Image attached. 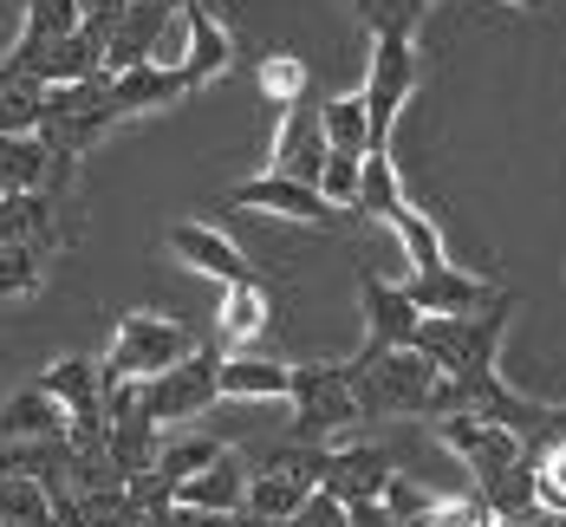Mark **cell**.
<instances>
[{
  "label": "cell",
  "mask_w": 566,
  "mask_h": 527,
  "mask_svg": "<svg viewBox=\"0 0 566 527\" xmlns=\"http://www.w3.org/2000/svg\"><path fill=\"white\" fill-rule=\"evenodd\" d=\"M509 313H514V293H502L495 306H475V313H423L410 346L423 351L450 384L489 378L495 351H502V333H509Z\"/></svg>",
  "instance_id": "1"
},
{
  "label": "cell",
  "mask_w": 566,
  "mask_h": 527,
  "mask_svg": "<svg viewBox=\"0 0 566 527\" xmlns=\"http://www.w3.org/2000/svg\"><path fill=\"white\" fill-rule=\"evenodd\" d=\"M189 351H196V333L176 313L130 306L112 326L105 351H98V371H105V384H150L157 371H170L176 358H189Z\"/></svg>",
  "instance_id": "2"
},
{
  "label": "cell",
  "mask_w": 566,
  "mask_h": 527,
  "mask_svg": "<svg viewBox=\"0 0 566 527\" xmlns=\"http://www.w3.org/2000/svg\"><path fill=\"white\" fill-rule=\"evenodd\" d=\"M352 365V391H358V417H430L443 371L417 346H391L378 358H345Z\"/></svg>",
  "instance_id": "3"
},
{
  "label": "cell",
  "mask_w": 566,
  "mask_h": 527,
  "mask_svg": "<svg viewBox=\"0 0 566 527\" xmlns=\"http://www.w3.org/2000/svg\"><path fill=\"white\" fill-rule=\"evenodd\" d=\"M293 443H339L358 417V391H352V365L345 358H326V365H293Z\"/></svg>",
  "instance_id": "4"
},
{
  "label": "cell",
  "mask_w": 566,
  "mask_h": 527,
  "mask_svg": "<svg viewBox=\"0 0 566 527\" xmlns=\"http://www.w3.org/2000/svg\"><path fill=\"white\" fill-rule=\"evenodd\" d=\"M319 463H326L319 443H286L268 463H248V495H241L234 521L241 527H281L286 515L319 488Z\"/></svg>",
  "instance_id": "5"
},
{
  "label": "cell",
  "mask_w": 566,
  "mask_h": 527,
  "mask_svg": "<svg viewBox=\"0 0 566 527\" xmlns=\"http://www.w3.org/2000/svg\"><path fill=\"white\" fill-rule=\"evenodd\" d=\"M437 450L455 456V463L475 475V488H489L495 475L527 463V436L514 423H495V417H475V410H443V417H423Z\"/></svg>",
  "instance_id": "6"
},
{
  "label": "cell",
  "mask_w": 566,
  "mask_h": 527,
  "mask_svg": "<svg viewBox=\"0 0 566 527\" xmlns=\"http://www.w3.org/2000/svg\"><path fill=\"white\" fill-rule=\"evenodd\" d=\"M417 33H371V53H365V112H371V150H391V130H397V112L410 105L417 92Z\"/></svg>",
  "instance_id": "7"
},
{
  "label": "cell",
  "mask_w": 566,
  "mask_h": 527,
  "mask_svg": "<svg viewBox=\"0 0 566 527\" xmlns=\"http://www.w3.org/2000/svg\"><path fill=\"white\" fill-rule=\"evenodd\" d=\"M216 365H222V351H189V358H176L170 371H157L150 384H137V404L144 417L157 423V430H176V423H196V417H209V410L222 404L216 398Z\"/></svg>",
  "instance_id": "8"
},
{
  "label": "cell",
  "mask_w": 566,
  "mask_h": 527,
  "mask_svg": "<svg viewBox=\"0 0 566 527\" xmlns=\"http://www.w3.org/2000/svg\"><path fill=\"white\" fill-rule=\"evenodd\" d=\"M40 384L53 391L65 417H72V450L85 456H105V371H98V358H85V351H65L53 358L46 371H40Z\"/></svg>",
  "instance_id": "9"
},
{
  "label": "cell",
  "mask_w": 566,
  "mask_h": 527,
  "mask_svg": "<svg viewBox=\"0 0 566 527\" xmlns=\"http://www.w3.org/2000/svg\"><path fill=\"white\" fill-rule=\"evenodd\" d=\"M234 209H254V215H281V222H306V229H339V209L319 196V182H293V176H248L228 189Z\"/></svg>",
  "instance_id": "10"
},
{
  "label": "cell",
  "mask_w": 566,
  "mask_h": 527,
  "mask_svg": "<svg viewBox=\"0 0 566 527\" xmlns=\"http://www.w3.org/2000/svg\"><path fill=\"white\" fill-rule=\"evenodd\" d=\"M326 130H319V105L293 98L281 105V124H274V150H268V170L274 176H293V182H319L326 170Z\"/></svg>",
  "instance_id": "11"
},
{
  "label": "cell",
  "mask_w": 566,
  "mask_h": 527,
  "mask_svg": "<svg viewBox=\"0 0 566 527\" xmlns=\"http://www.w3.org/2000/svg\"><path fill=\"white\" fill-rule=\"evenodd\" d=\"M170 254L189 267V274H209V281H222V287H234V281H261V267L228 241L216 222H170Z\"/></svg>",
  "instance_id": "12"
},
{
  "label": "cell",
  "mask_w": 566,
  "mask_h": 527,
  "mask_svg": "<svg viewBox=\"0 0 566 527\" xmlns=\"http://www.w3.org/2000/svg\"><path fill=\"white\" fill-rule=\"evenodd\" d=\"M391 456L378 450V443H326V463H319V482L339 495L345 508H358V502H385V482H391Z\"/></svg>",
  "instance_id": "13"
},
{
  "label": "cell",
  "mask_w": 566,
  "mask_h": 527,
  "mask_svg": "<svg viewBox=\"0 0 566 527\" xmlns=\"http://www.w3.org/2000/svg\"><path fill=\"white\" fill-rule=\"evenodd\" d=\"M358 299H365V346L352 351V358H378V351L391 346H410V333H417V306H410V293L385 281V274H365L358 281Z\"/></svg>",
  "instance_id": "14"
},
{
  "label": "cell",
  "mask_w": 566,
  "mask_h": 527,
  "mask_svg": "<svg viewBox=\"0 0 566 527\" xmlns=\"http://www.w3.org/2000/svg\"><path fill=\"white\" fill-rule=\"evenodd\" d=\"M397 287L410 293L417 313H475V306H495L502 299V281H482L469 267H443V274H403Z\"/></svg>",
  "instance_id": "15"
},
{
  "label": "cell",
  "mask_w": 566,
  "mask_h": 527,
  "mask_svg": "<svg viewBox=\"0 0 566 527\" xmlns=\"http://www.w3.org/2000/svg\"><path fill=\"white\" fill-rule=\"evenodd\" d=\"M0 443H72V417L53 391L33 378L0 404Z\"/></svg>",
  "instance_id": "16"
},
{
  "label": "cell",
  "mask_w": 566,
  "mask_h": 527,
  "mask_svg": "<svg viewBox=\"0 0 566 527\" xmlns=\"http://www.w3.org/2000/svg\"><path fill=\"white\" fill-rule=\"evenodd\" d=\"M286 391H293V365H281V358L228 351L216 365V398H228V404H286Z\"/></svg>",
  "instance_id": "17"
},
{
  "label": "cell",
  "mask_w": 566,
  "mask_h": 527,
  "mask_svg": "<svg viewBox=\"0 0 566 527\" xmlns=\"http://www.w3.org/2000/svg\"><path fill=\"white\" fill-rule=\"evenodd\" d=\"M241 495H248V456H241V450H222L209 468H196L189 482H176L170 502H182V508H216V515H234V508H241Z\"/></svg>",
  "instance_id": "18"
},
{
  "label": "cell",
  "mask_w": 566,
  "mask_h": 527,
  "mask_svg": "<svg viewBox=\"0 0 566 527\" xmlns=\"http://www.w3.org/2000/svg\"><path fill=\"white\" fill-rule=\"evenodd\" d=\"M53 164H59V150L46 144V130L0 137V196H40Z\"/></svg>",
  "instance_id": "19"
},
{
  "label": "cell",
  "mask_w": 566,
  "mask_h": 527,
  "mask_svg": "<svg viewBox=\"0 0 566 527\" xmlns=\"http://www.w3.org/2000/svg\"><path fill=\"white\" fill-rule=\"evenodd\" d=\"M268 313H274L268 281H234V287H222V306H216V333H222V346L248 351L261 333H268Z\"/></svg>",
  "instance_id": "20"
},
{
  "label": "cell",
  "mask_w": 566,
  "mask_h": 527,
  "mask_svg": "<svg viewBox=\"0 0 566 527\" xmlns=\"http://www.w3.org/2000/svg\"><path fill=\"white\" fill-rule=\"evenodd\" d=\"M385 229L397 234V247H403L410 274H443V267H450V247H443V229H437V222H430V215H423V209H417L410 196H403V202L391 209V222H385Z\"/></svg>",
  "instance_id": "21"
},
{
  "label": "cell",
  "mask_w": 566,
  "mask_h": 527,
  "mask_svg": "<svg viewBox=\"0 0 566 527\" xmlns=\"http://www.w3.org/2000/svg\"><path fill=\"white\" fill-rule=\"evenodd\" d=\"M0 527H59V495L27 468H0Z\"/></svg>",
  "instance_id": "22"
},
{
  "label": "cell",
  "mask_w": 566,
  "mask_h": 527,
  "mask_svg": "<svg viewBox=\"0 0 566 527\" xmlns=\"http://www.w3.org/2000/svg\"><path fill=\"white\" fill-rule=\"evenodd\" d=\"M228 65H234V40L222 33V20L202 0H189V78H196V92L216 85Z\"/></svg>",
  "instance_id": "23"
},
{
  "label": "cell",
  "mask_w": 566,
  "mask_h": 527,
  "mask_svg": "<svg viewBox=\"0 0 566 527\" xmlns=\"http://www.w3.org/2000/svg\"><path fill=\"white\" fill-rule=\"evenodd\" d=\"M319 130H326L333 150L365 157V150H371V112H365V92H358V85H352V92H333V98L319 105Z\"/></svg>",
  "instance_id": "24"
},
{
  "label": "cell",
  "mask_w": 566,
  "mask_h": 527,
  "mask_svg": "<svg viewBox=\"0 0 566 527\" xmlns=\"http://www.w3.org/2000/svg\"><path fill=\"white\" fill-rule=\"evenodd\" d=\"M46 287V247H27V241H7L0 247V306H20Z\"/></svg>",
  "instance_id": "25"
},
{
  "label": "cell",
  "mask_w": 566,
  "mask_h": 527,
  "mask_svg": "<svg viewBox=\"0 0 566 527\" xmlns=\"http://www.w3.org/2000/svg\"><path fill=\"white\" fill-rule=\"evenodd\" d=\"M144 65H164V72H189V0L164 7V20L150 27L144 40ZM196 85V78H189Z\"/></svg>",
  "instance_id": "26"
},
{
  "label": "cell",
  "mask_w": 566,
  "mask_h": 527,
  "mask_svg": "<svg viewBox=\"0 0 566 527\" xmlns=\"http://www.w3.org/2000/svg\"><path fill=\"white\" fill-rule=\"evenodd\" d=\"M254 85H261L268 105H293V98H306V59L300 53H268L261 65H254Z\"/></svg>",
  "instance_id": "27"
},
{
  "label": "cell",
  "mask_w": 566,
  "mask_h": 527,
  "mask_svg": "<svg viewBox=\"0 0 566 527\" xmlns=\"http://www.w3.org/2000/svg\"><path fill=\"white\" fill-rule=\"evenodd\" d=\"M352 13L371 33H417V20L430 13V0H352Z\"/></svg>",
  "instance_id": "28"
},
{
  "label": "cell",
  "mask_w": 566,
  "mask_h": 527,
  "mask_svg": "<svg viewBox=\"0 0 566 527\" xmlns=\"http://www.w3.org/2000/svg\"><path fill=\"white\" fill-rule=\"evenodd\" d=\"M358 170H365V157H352V150H326L319 196H326L333 209H352V202H358Z\"/></svg>",
  "instance_id": "29"
},
{
  "label": "cell",
  "mask_w": 566,
  "mask_h": 527,
  "mask_svg": "<svg viewBox=\"0 0 566 527\" xmlns=\"http://www.w3.org/2000/svg\"><path fill=\"white\" fill-rule=\"evenodd\" d=\"M281 527H352V508H345L339 495L319 482V488H313V495H306V502H300V508H293Z\"/></svg>",
  "instance_id": "30"
},
{
  "label": "cell",
  "mask_w": 566,
  "mask_h": 527,
  "mask_svg": "<svg viewBox=\"0 0 566 527\" xmlns=\"http://www.w3.org/2000/svg\"><path fill=\"white\" fill-rule=\"evenodd\" d=\"M150 521H164V527H241L234 515H216V508H182V502H170V508H157Z\"/></svg>",
  "instance_id": "31"
},
{
  "label": "cell",
  "mask_w": 566,
  "mask_h": 527,
  "mask_svg": "<svg viewBox=\"0 0 566 527\" xmlns=\"http://www.w3.org/2000/svg\"><path fill=\"white\" fill-rule=\"evenodd\" d=\"M352 527H397V521H391L385 502H358V508H352Z\"/></svg>",
  "instance_id": "32"
},
{
  "label": "cell",
  "mask_w": 566,
  "mask_h": 527,
  "mask_svg": "<svg viewBox=\"0 0 566 527\" xmlns=\"http://www.w3.org/2000/svg\"><path fill=\"white\" fill-rule=\"evenodd\" d=\"M475 527H514V521H509V515H495V508H489V515H482Z\"/></svg>",
  "instance_id": "33"
},
{
  "label": "cell",
  "mask_w": 566,
  "mask_h": 527,
  "mask_svg": "<svg viewBox=\"0 0 566 527\" xmlns=\"http://www.w3.org/2000/svg\"><path fill=\"white\" fill-rule=\"evenodd\" d=\"M509 7H527V13H541V7H547V0H509Z\"/></svg>",
  "instance_id": "34"
},
{
  "label": "cell",
  "mask_w": 566,
  "mask_h": 527,
  "mask_svg": "<svg viewBox=\"0 0 566 527\" xmlns=\"http://www.w3.org/2000/svg\"><path fill=\"white\" fill-rule=\"evenodd\" d=\"M144 527H164V521H144Z\"/></svg>",
  "instance_id": "35"
}]
</instances>
